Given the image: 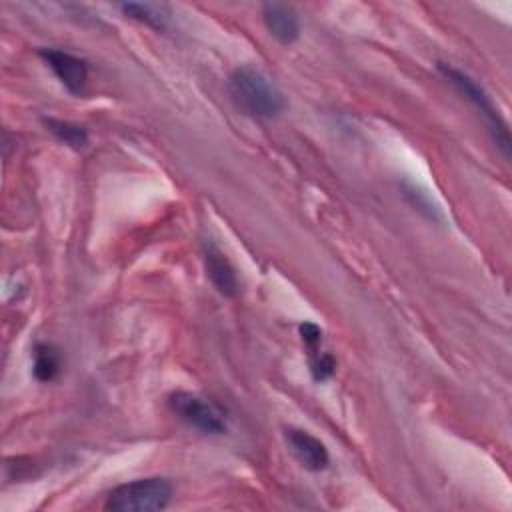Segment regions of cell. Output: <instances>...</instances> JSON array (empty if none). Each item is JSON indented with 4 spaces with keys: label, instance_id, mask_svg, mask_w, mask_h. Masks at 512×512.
I'll return each instance as SVG.
<instances>
[{
    "label": "cell",
    "instance_id": "obj_9",
    "mask_svg": "<svg viewBox=\"0 0 512 512\" xmlns=\"http://www.w3.org/2000/svg\"><path fill=\"white\" fill-rule=\"evenodd\" d=\"M124 16L152 28V30H166L168 22V8L164 4H152V2H122L118 6Z\"/></svg>",
    "mask_w": 512,
    "mask_h": 512
},
{
    "label": "cell",
    "instance_id": "obj_7",
    "mask_svg": "<svg viewBox=\"0 0 512 512\" xmlns=\"http://www.w3.org/2000/svg\"><path fill=\"white\" fill-rule=\"evenodd\" d=\"M268 34L282 46H290L300 38V18L294 6L282 2H264L260 8Z\"/></svg>",
    "mask_w": 512,
    "mask_h": 512
},
{
    "label": "cell",
    "instance_id": "obj_11",
    "mask_svg": "<svg viewBox=\"0 0 512 512\" xmlns=\"http://www.w3.org/2000/svg\"><path fill=\"white\" fill-rule=\"evenodd\" d=\"M42 122L58 142L66 144L72 150H82L88 144V130L80 124L60 118H42Z\"/></svg>",
    "mask_w": 512,
    "mask_h": 512
},
{
    "label": "cell",
    "instance_id": "obj_5",
    "mask_svg": "<svg viewBox=\"0 0 512 512\" xmlns=\"http://www.w3.org/2000/svg\"><path fill=\"white\" fill-rule=\"evenodd\" d=\"M38 56L46 62V66L70 94L84 92L88 82V64L84 58L60 48H40Z\"/></svg>",
    "mask_w": 512,
    "mask_h": 512
},
{
    "label": "cell",
    "instance_id": "obj_10",
    "mask_svg": "<svg viewBox=\"0 0 512 512\" xmlns=\"http://www.w3.org/2000/svg\"><path fill=\"white\" fill-rule=\"evenodd\" d=\"M32 372L38 382H52L62 370V356L54 344L38 342L32 352Z\"/></svg>",
    "mask_w": 512,
    "mask_h": 512
},
{
    "label": "cell",
    "instance_id": "obj_3",
    "mask_svg": "<svg viewBox=\"0 0 512 512\" xmlns=\"http://www.w3.org/2000/svg\"><path fill=\"white\" fill-rule=\"evenodd\" d=\"M438 70L458 90V94H462L478 110V114L484 118V124L488 128L490 136H492V142L504 154V158H508L510 156L508 126H506L504 118L500 116L498 108L494 106L492 98L488 96V92L472 76H468L460 68H454V66H448L444 62H440Z\"/></svg>",
    "mask_w": 512,
    "mask_h": 512
},
{
    "label": "cell",
    "instance_id": "obj_1",
    "mask_svg": "<svg viewBox=\"0 0 512 512\" xmlns=\"http://www.w3.org/2000/svg\"><path fill=\"white\" fill-rule=\"evenodd\" d=\"M228 92L234 106L256 120H272L286 110L280 88L254 66L234 68L228 76Z\"/></svg>",
    "mask_w": 512,
    "mask_h": 512
},
{
    "label": "cell",
    "instance_id": "obj_8",
    "mask_svg": "<svg viewBox=\"0 0 512 512\" xmlns=\"http://www.w3.org/2000/svg\"><path fill=\"white\" fill-rule=\"evenodd\" d=\"M284 438H286L288 448L294 454V458L306 470L320 472V470L328 468L330 454H328V448L324 446V442L320 438H316L314 434H310L302 428H286Z\"/></svg>",
    "mask_w": 512,
    "mask_h": 512
},
{
    "label": "cell",
    "instance_id": "obj_12",
    "mask_svg": "<svg viewBox=\"0 0 512 512\" xmlns=\"http://www.w3.org/2000/svg\"><path fill=\"white\" fill-rule=\"evenodd\" d=\"M308 362H310V374L314 382H326L336 370V360L330 352H320V350L310 352Z\"/></svg>",
    "mask_w": 512,
    "mask_h": 512
},
{
    "label": "cell",
    "instance_id": "obj_14",
    "mask_svg": "<svg viewBox=\"0 0 512 512\" xmlns=\"http://www.w3.org/2000/svg\"><path fill=\"white\" fill-rule=\"evenodd\" d=\"M298 332H300L302 342H304L306 348H308V354H310V352H316L318 346H320V342H322V330H320L314 322H302V324L298 326Z\"/></svg>",
    "mask_w": 512,
    "mask_h": 512
},
{
    "label": "cell",
    "instance_id": "obj_2",
    "mask_svg": "<svg viewBox=\"0 0 512 512\" xmlns=\"http://www.w3.org/2000/svg\"><path fill=\"white\" fill-rule=\"evenodd\" d=\"M172 494L174 488L168 478H138L112 488L106 496L104 508L112 512H156L170 504Z\"/></svg>",
    "mask_w": 512,
    "mask_h": 512
},
{
    "label": "cell",
    "instance_id": "obj_4",
    "mask_svg": "<svg viewBox=\"0 0 512 512\" xmlns=\"http://www.w3.org/2000/svg\"><path fill=\"white\" fill-rule=\"evenodd\" d=\"M168 408L188 426L204 432V434H224L226 432V416L224 410L212 400L188 392L176 390L168 396Z\"/></svg>",
    "mask_w": 512,
    "mask_h": 512
},
{
    "label": "cell",
    "instance_id": "obj_6",
    "mask_svg": "<svg viewBox=\"0 0 512 512\" xmlns=\"http://www.w3.org/2000/svg\"><path fill=\"white\" fill-rule=\"evenodd\" d=\"M202 262L206 276L210 278L216 292L224 298H234L240 290L236 268L212 240L202 242Z\"/></svg>",
    "mask_w": 512,
    "mask_h": 512
},
{
    "label": "cell",
    "instance_id": "obj_13",
    "mask_svg": "<svg viewBox=\"0 0 512 512\" xmlns=\"http://www.w3.org/2000/svg\"><path fill=\"white\" fill-rule=\"evenodd\" d=\"M404 194H406V198L410 200V204L416 206V210H420L422 214H426L430 220H440V212H438L436 204L428 198L426 192L418 190V188L412 186V184H406V186H404Z\"/></svg>",
    "mask_w": 512,
    "mask_h": 512
}]
</instances>
